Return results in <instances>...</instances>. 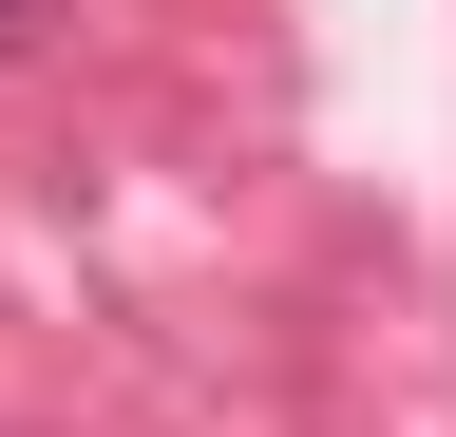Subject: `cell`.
<instances>
[{
  "label": "cell",
  "instance_id": "6da1fadb",
  "mask_svg": "<svg viewBox=\"0 0 456 437\" xmlns=\"http://www.w3.org/2000/svg\"><path fill=\"white\" fill-rule=\"evenodd\" d=\"M20 20H38V0H0V38H20Z\"/></svg>",
  "mask_w": 456,
  "mask_h": 437
}]
</instances>
